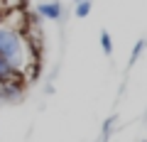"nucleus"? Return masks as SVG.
Here are the masks:
<instances>
[{
  "label": "nucleus",
  "instance_id": "8",
  "mask_svg": "<svg viewBox=\"0 0 147 142\" xmlns=\"http://www.w3.org/2000/svg\"><path fill=\"white\" fill-rule=\"evenodd\" d=\"M76 3H86V0H76Z\"/></svg>",
  "mask_w": 147,
  "mask_h": 142
},
{
  "label": "nucleus",
  "instance_id": "6",
  "mask_svg": "<svg viewBox=\"0 0 147 142\" xmlns=\"http://www.w3.org/2000/svg\"><path fill=\"white\" fill-rule=\"evenodd\" d=\"M145 44H147V42H145V39H140V42H137V44H135V49H132V57H130V61H135V59H137V57H140V54H142V52H145Z\"/></svg>",
  "mask_w": 147,
  "mask_h": 142
},
{
  "label": "nucleus",
  "instance_id": "7",
  "mask_svg": "<svg viewBox=\"0 0 147 142\" xmlns=\"http://www.w3.org/2000/svg\"><path fill=\"white\" fill-rule=\"evenodd\" d=\"M0 22H3V5H0Z\"/></svg>",
  "mask_w": 147,
  "mask_h": 142
},
{
  "label": "nucleus",
  "instance_id": "3",
  "mask_svg": "<svg viewBox=\"0 0 147 142\" xmlns=\"http://www.w3.org/2000/svg\"><path fill=\"white\" fill-rule=\"evenodd\" d=\"M17 79H22V76L17 74L10 64H7L5 57H0V86H3V83H10V81H17Z\"/></svg>",
  "mask_w": 147,
  "mask_h": 142
},
{
  "label": "nucleus",
  "instance_id": "5",
  "mask_svg": "<svg viewBox=\"0 0 147 142\" xmlns=\"http://www.w3.org/2000/svg\"><path fill=\"white\" fill-rule=\"evenodd\" d=\"M88 12H91V0H86V3H76V7H74V15L76 17H88Z\"/></svg>",
  "mask_w": 147,
  "mask_h": 142
},
{
  "label": "nucleus",
  "instance_id": "1",
  "mask_svg": "<svg viewBox=\"0 0 147 142\" xmlns=\"http://www.w3.org/2000/svg\"><path fill=\"white\" fill-rule=\"evenodd\" d=\"M0 57H5L7 64L22 76L34 64V49H32V42L17 27L0 22Z\"/></svg>",
  "mask_w": 147,
  "mask_h": 142
},
{
  "label": "nucleus",
  "instance_id": "2",
  "mask_svg": "<svg viewBox=\"0 0 147 142\" xmlns=\"http://www.w3.org/2000/svg\"><path fill=\"white\" fill-rule=\"evenodd\" d=\"M37 15L44 17V20H61L64 17V5L59 0H42L39 5H37Z\"/></svg>",
  "mask_w": 147,
  "mask_h": 142
},
{
  "label": "nucleus",
  "instance_id": "4",
  "mask_svg": "<svg viewBox=\"0 0 147 142\" xmlns=\"http://www.w3.org/2000/svg\"><path fill=\"white\" fill-rule=\"evenodd\" d=\"M100 49H103V54L105 57H110V54H113V39H110V34L108 32H100Z\"/></svg>",
  "mask_w": 147,
  "mask_h": 142
}]
</instances>
